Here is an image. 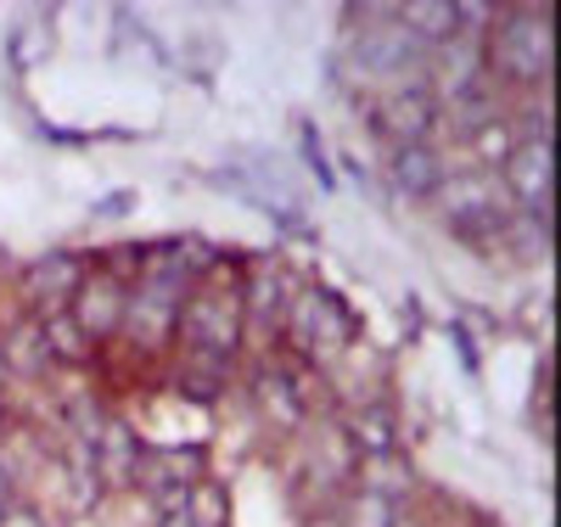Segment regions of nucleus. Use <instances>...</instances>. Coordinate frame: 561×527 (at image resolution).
<instances>
[{"mask_svg": "<svg viewBox=\"0 0 561 527\" xmlns=\"http://www.w3.org/2000/svg\"><path fill=\"white\" fill-rule=\"evenodd\" d=\"M494 73L517 79V84H539L550 73V12H494L489 28V62Z\"/></svg>", "mask_w": 561, "mask_h": 527, "instance_id": "f257e3e1", "label": "nucleus"}, {"mask_svg": "<svg viewBox=\"0 0 561 527\" xmlns=\"http://www.w3.org/2000/svg\"><path fill=\"white\" fill-rule=\"evenodd\" d=\"M287 325H293L298 348H309V354H343L348 337H354V314H348V303H343L337 293H320V286H309V293L293 298Z\"/></svg>", "mask_w": 561, "mask_h": 527, "instance_id": "f03ea898", "label": "nucleus"}, {"mask_svg": "<svg viewBox=\"0 0 561 527\" xmlns=\"http://www.w3.org/2000/svg\"><path fill=\"white\" fill-rule=\"evenodd\" d=\"M427 45H421L404 23H399V12L393 18H382L377 28H359V39H354V68L359 73H370V79H393V73H421L427 68Z\"/></svg>", "mask_w": 561, "mask_h": 527, "instance_id": "7ed1b4c3", "label": "nucleus"}, {"mask_svg": "<svg viewBox=\"0 0 561 527\" xmlns=\"http://www.w3.org/2000/svg\"><path fill=\"white\" fill-rule=\"evenodd\" d=\"M180 320H185V337H192V354H203V359H230L237 354V337H242V298H230V293H219V298H192L180 309Z\"/></svg>", "mask_w": 561, "mask_h": 527, "instance_id": "20e7f679", "label": "nucleus"}, {"mask_svg": "<svg viewBox=\"0 0 561 527\" xmlns=\"http://www.w3.org/2000/svg\"><path fill=\"white\" fill-rule=\"evenodd\" d=\"M180 286H185V275H174V270H152V280L140 286V293L129 298V309H124V325H129V337H140V343H163L169 331L180 325Z\"/></svg>", "mask_w": 561, "mask_h": 527, "instance_id": "39448f33", "label": "nucleus"}, {"mask_svg": "<svg viewBox=\"0 0 561 527\" xmlns=\"http://www.w3.org/2000/svg\"><path fill=\"white\" fill-rule=\"evenodd\" d=\"M124 309H129L124 280H107V275L79 280V293H73V320H79L84 337H113V331L124 325Z\"/></svg>", "mask_w": 561, "mask_h": 527, "instance_id": "423d86ee", "label": "nucleus"}, {"mask_svg": "<svg viewBox=\"0 0 561 527\" xmlns=\"http://www.w3.org/2000/svg\"><path fill=\"white\" fill-rule=\"evenodd\" d=\"M433 118H438V95L427 84H404L388 95L382 107V129L393 135V147H421L433 135Z\"/></svg>", "mask_w": 561, "mask_h": 527, "instance_id": "0eeeda50", "label": "nucleus"}, {"mask_svg": "<svg viewBox=\"0 0 561 527\" xmlns=\"http://www.w3.org/2000/svg\"><path fill=\"white\" fill-rule=\"evenodd\" d=\"M90 460H96V477H102V489H124L135 483V466H140V444L124 421H107L102 426V438L90 444Z\"/></svg>", "mask_w": 561, "mask_h": 527, "instance_id": "6e6552de", "label": "nucleus"}, {"mask_svg": "<svg viewBox=\"0 0 561 527\" xmlns=\"http://www.w3.org/2000/svg\"><path fill=\"white\" fill-rule=\"evenodd\" d=\"M293 298H298V280L280 270V264H253V275H248V314H259V320H287V309H293Z\"/></svg>", "mask_w": 561, "mask_h": 527, "instance_id": "1a4fd4ad", "label": "nucleus"}, {"mask_svg": "<svg viewBox=\"0 0 561 527\" xmlns=\"http://www.w3.org/2000/svg\"><path fill=\"white\" fill-rule=\"evenodd\" d=\"M79 280H84V264H79L73 253H45V259H34V264L23 270L28 298H39V303H62V298H73V293H79Z\"/></svg>", "mask_w": 561, "mask_h": 527, "instance_id": "9d476101", "label": "nucleus"}, {"mask_svg": "<svg viewBox=\"0 0 561 527\" xmlns=\"http://www.w3.org/2000/svg\"><path fill=\"white\" fill-rule=\"evenodd\" d=\"M393 180H399V191H410V197H438L449 169L427 140H421V147H393Z\"/></svg>", "mask_w": 561, "mask_h": 527, "instance_id": "9b49d317", "label": "nucleus"}, {"mask_svg": "<svg viewBox=\"0 0 561 527\" xmlns=\"http://www.w3.org/2000/svg\"><path fill=\"white\" fill-rule=\"evenodd\" d=\"M39 331H45V348H51V359H73V365H79V359L90 354V337L79 331V320H73V314H62V309H57L51 320H45Z\"/></svg>", "mask_w": 561, "mask_h": 527, "instance_id": "f8f14e48", "label": "nucleus"}, {"mask_svg": "<svg viewBox=\"0 0 561 527\" xmlns=\"http://www.w3.org/2000/svg\"><path fill=\"white\" fill-rule=\"evenodd\" d=\"M354 444H359L365 455H393V415H388L382 404H365V410L354 415Z\"/></svg>", "mask_w": 561, "mask_h": 527, "instance_id": "ddd939ff", "label": "nucleus"}, {"mask_svg": "<svg viewBox=\"0 0 561 527\" xmlns=\"http://www.w3.org/2000/svg\"><path fill=\"white\" fill-rule=\"evenodd\" d=\"M343 527H399V500L359 489V494L348 500V511H343Z\"/></svg>", "mask_w": 561, "mask_h": 527, "instance_id": "4468645a", "label": "nucleus"}, {"mask_svg": "<svg viewBox=\"0 0 561 527\" xmlns=\"http://www.w3.org/2000/svg\"><path fill=\"white\" fill-rule=\"evenodd\" d=\"M259 399H264V410H270L280 426H298L304 410H298V393H293L287 376H264V381H259Z\"/></svg>", "mask_w": 561, "mask_h": 527, "instance_id": "2eb2a0df", "label": "nucleus"}, {"mask_svg": "<svg viewBox=\"0 0 561 527\" xmlns=\"http://www.w3.org/2000/svg\"><path fill=\"white\" fill-rule=\"evenodd\" d=\"M0 359H7V365H23L28 376L45 370V359H51V348H45V331H39V325H23L18 337H12V348L0 354Z\"/></svg>", "mask_w": 561, "mask_h": 527, "instance_id": "dca6fc26", "label": "nucleus"}, {"mask_svg": "<svg viewBox=\"0 0 561 527\" xmlns=\"http://www.w3.org/2000/svg\"><path fill=\"white\" fill-rule=\"evenodd\" d=\"M45 51H51V28H39V23H28V28L18 23V28H12V62L28 68V62H39Z\"/></svg>", "mask_w": 561, "mask_h": 527, "instance_id": "f3484780", "label": "nucleus"}, {"mask_svg": "<svg viewBox=\"0 0 561 527\" xmlns=\"http://www.w3.org/2000/svg\"><path fill=\"white\" fill-rule=\"evenodd\" d=\"M158 527H197V516H192V494H185L180 505H158Z\"/></svg>", "mask_w": 561, "mask_h": 527, "instance_id": "a211bd4d", "label": "nucleus"}, {"mask_svg": "<svg viewBox=\"0 0 561 527\" xmlns=\"http://www.w3.org/2000/svg\"><path fill=\"white\" fill-rule=\"evenodd\" d=\"M129 208H135V191H107V197L96 203V214H102V219H124Z\"/></svg>", "mask_w": 561, "mask_h": 527, "instance_id": "6ab92c4d", "label": "nucleus"}, {"mask_svg": "<svg viewBox=\"0 0 561 527\" xmlns=\"http://www.w3.org/2000/svg\"><path fill=\"white\" fill-rule=\"evenodd\" d=\"M0 527H51L39 511H0Z\"/></svg>", "mask_w": 561, "mask_h": 527, "instance_id": "aec40b11", "label": "nucleus"}, {"mask_svg": "<svg viewBox=\"0 0 561 527\" xmlns=\"http://www.w3.org/2000/svg\"><path fill=\"white\" fill-rule=\"evenodd\" d=\"M0 388H7V359H0Z\"/></svg>", "mask_w": 561, "mask_h": 527, "instance_id": "412c9836", "label": "nucleus"}, {"mask_svg": "<svg viewBox=\"0 0 561 527\" xmlns=\"http://www.w3.org/2000/svg\"><path fill=\"white\" fill-rule=\"evenodd\" d=\"M483 527H500V522H483Z\"/></svg>", "mask_w": 561, "mask_h": 527, "instance_id": "4be33fe9", "label": "nucleus"}, {"mask_svg": "<svg viewBox=\"0 0 561 527\" xmlns=\"http://www.w3.org/2000/svg\"><path fill=\"white\" fill-rule=\"evenodd\" d=\"M0 426H7V415H0Z\"/></svg>", "mask_w": 561, "mask_h": 527, "instance_id": "5701e85b", "label": "nucleus"}]
</instances>
